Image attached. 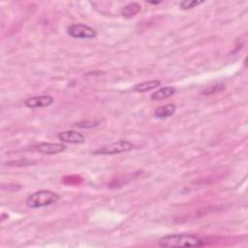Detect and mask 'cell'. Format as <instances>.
Masks as SVG:
<instances>
[{
    "instance_id": "obj_1",
    "label": "cell",
    "mask_w": 248,
    "mask_h": 248,
    "mask_svg": "<svg viewBox=\"0 0 248 248\" xmlns=\"http://www.w3.org/2000/svg\"><path fill=\"white\" fill-rule=\"evenodd\" d=\"M158 244L161 247H199L203 245V240L194 234L171 233L162 236Z\"/></svg>"
},
{
    "instance_id": "obj_2",
    "label": "cell",
    "mask_w": 248,
    "mask_h": 248,
    "mask_svg": "<svg viewBox=\"0 0 248 248\" xmlns=\"http://www.w3.org/2000/svg\"><path fill=\"white\" fill-rule=\"evenodd\" d=\"M60 196L50 190H40L32 193L26 199V205L30 208H39L57 202Z\"/></svg>"
},
{
    "instance_id": "obj_3",
    "label": "cell",
    "mask_w": 248,
    "mask_h": 248,
    "mask_svg": "<svg viewBox=\"0 0 248 248\" xmlns=\"http://www.w3.org/2000/svg\"><path fill=\"white\" fill-rule=\"evenodd\" d=\"M134 147L135 145L131 141L120 140L110 144L99 147L98 149L94 150L92 153L95 155H113V154H119V153L131 151L132 149H134Z\"/></svg>"
},
{
    "instance_id": "obj_4",
    "label": "cell",
    "mask_w": 248,
    "mask_h": 248,
    "mask_svg": "<svg viewBox=\"0 0 248 248\" xmlns=\"http://www.w3.org/2000/svg\"><path fill=\"white\" fill-rule=\"evenodd\" d=\"M68 34L75 39H93L97 36V31L89 25L75 23L68 27Z\"/></svg>"
},
{
    "instance_id": "obj_5",
    "label": "cell",
    "mask_w": 248,
    "mask_h": 248,
    "mask_svg": "<svg viewBox=\"0 0 248 248\" xmlns=\"http://www.w3.org/2000/svg\"><path fill=\"white\" fill-rule=\"evenodd\" d=\"M54 102V99L50 95H40V96H34L27 98L24 101V105L27 108H45L52 105Z\"/></svg>"
},
{
    "instance_id": "obj_6",
    "label": "cell",
    "mask_w": 248,
    "mask_h": 248,
    "mask_svg": "<svg viewBox=\"0 0 248 248\" xmlns=\"http://www.w3.org/2000/svg\"><path fill=\"white\" fill-rule=\"evenodd\" d=\"M36 150L42 154L55 155L66 149V145L56 142H41L36 147Z\"/></svg>"
},
{
    "instance_id": "obj_7",
    "label": "cell",
    "mask_w": 248,
    "mask_h": 248,
    "mask_svg": "<svg viewBox=\"0 0 248 248\" xmlns=\"http://www.w3.org/2000/svg\"><path fill=\"white\" fill-rule=\"evenodd\" d=\"M57 138L66 143H83L85 141V137L81 133L73 130L60 132L57 134Z\"/></svg>"
},
{
    "instance_id": "obj_8",
    "label": "cell",
    "mask_w": 248,
    "mask_h": 248,
    "mask_svg": "<svg viewBox=\"0 0 248 248\" xmlns=\"http://www.w3.org/2000/svg\"><path fill=\"white\" fill-rule=\"evenodd\" d=\"M176 110V107L173 104H166L158 107L154 111V116L158 119H166L174 114Z\"/></svg>"
},
{
    "instance_id": "obj_9",
    "label": "cell",
    "mask_w": 248,
    "mask_h": 248,
    "mask_svg": "<svg viewBox=\"0 0 248 248\" xmlns=\"http://www.w3.org/2000/svg\"><path fill=\"white\" fill-rule=\"evenodd\" d=\"M161 85V81L158 79H151V80H147V81H142L140 83H137L134 85L133 90L136 92H147L150 91L152 89H155L156 87Z\"/></svg>"
},
{
    "instance_id": "obj_10",
    "label": "cell",
    "mask_w": 248,
    "mask_h": 248,
    "mask_svg": "<svg viewBox=\"0 0 248 248\" xmlns=\"http://www.w3.org/2000/svg\"><path fill=\"white\" fill-rule=\"evenodd\" d=\"M175 92H176V88L175 87H173V86H166V87L160 88L157 91H155L154 93H152L151 96H150V99L151 100H155V101L164 100V99H167V98L174 95Z\"/></svg>"
},
{
    "instance_id": "obj_11",
    "label": "cell",
    "mask_w": 248,
    "mask_h": 248,
    "mask_svg": "<svg viewBox=\"0 0 248 248\" xmlns=\"http://www.w3.org/2000/svg\"><path fill=\"white\" fill-rule=\"evenodd\" d=\"M140 11V5L137 2H132L127 4L121 12V15L123 17L126 18H131L133 16H135Z\"/></svg>"
},
{
    "instance_id": "obj_12",
    "label": "cell",
    "mask_w": 248,
    "mask_h": 248,
    "mask_svg": "<svg viewBox=\"0 0 248 248\" xmlns=\"http://www.w3.org/2000/svg\"><path fill=\"white\" fill-rule=\"evenodd\" d=\"M226 88L224 83H214V84H210L207 85L206 87H204L202 91V95H211V94H215V93H219L221 91H223Z\"/></svg>"
},
{
    "instance_id": "obj_13",
    "label": "cell",
    "mask_w": 248,
    "mask_h": 248,
    "mask_svg": "<svg viewBox=\"0 0 248 248\" xmlns=\"http://www.w3.org/2000/svg\"><path fill=\"white\" fill-rule=\"evenodd\" d=\"M202 1H197V0H183L179 3V7L182 10H190L193 9L195 7H197L198 5L202 4Z\"/></svg>"
}]
</instances>
